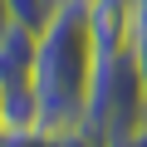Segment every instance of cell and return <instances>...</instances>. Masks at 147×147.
<instances>
[{
    "mask_svg": "<svg viewBox=\"0 0 147 147\" xmlns=\"http://www.w3.org/2000/svg\"><path fill=\"white\" fill-rule=\"evenodd\" d=\"M93 69H98V49L88 34V0H64L49 30H39V59H34L44 132H84Z\"/></svg>",
    "mask_w": 147,
    "mask_h": 147,
    "instance_id": "1",
    "label": "cell"
},
{
    "mask_svg": "<svg viewBox=\"0 0 147 147\" xmlns=\"http://www.w3.org/2000/svg\"><path fill=\"white\" fill-rule=\"evenodd\" d=\"M88 34H93L98 59L127 54L132 49V34H137L132 0H88Z\"/></svg>",
    "mask_w": 147,
    "mask_h": 147,
    "instance_id": "2",
    "label": "cell"
},
{
    "mask_svg": "<svg viewBox=\"0 0 147 147\" xmlns=\"http://www.w3.org/2000/svg\"><path fill=\"white\" fill-rule=\"evenodd\" d=\"M34 59H39V30L15 20L0 34V79L5 84H34Z\"/></svg>",
    "mask_w": 147,
    "mask_h": 147,
    "instance_id": "3",
    "label": "cell"
},
{
    "mask_svg": "<svg viewBox=\"0 0 147 147\" xmlns=\"http://www.w3.org/2000/svg\"><path fill=\"white\" fill-rule=\"evenodd\" d=\"M30 127H44L34 84H5V132H30Z\"/></svg>",
    "mask_w": 147,
    "mask_h": 147,
    "instance_id": "4",
    "label": "cell"
},
{
    "mask_svg": "<svg viewBox=\"0 0 147 147\" xmlns=\"http://www.w3.org/2000/svg\"><path fill=\"white\" fill-rule=\"evenodd\" d=\"M64 5V0H10V10H15V20L20 25H30V30H49V20H54V10Z\"/></svg>",
    "mask_w": 147,
    "mask_h": 147,
    "instance_id": "5",
    "label": "cell"
},
{
    "mask_svg": "<svg viewBox=\"0 0 147 147\" xmlns=\"http://www.w3.org/2000/svg\"><path fill=\"white\" fill-rule=\"evenodd\" d=\"M132 64H137V79H142V88H147V30L132 34Z\"/></svg>",
    "mask_w": 147,
    "mask_h": 147,
    "instance_id": "6",
    "label": "cell"
},
{
    "mask_svg": "<svg viewBox=\"0 0 147 147\" xmlns=\"http://www.w3.org/2000/svg\"><path fill=\"white\" fill-rule=\"evenodd\" d=\"M10 25H15V10H10V0H0V34H5Z\"/></svg>",
    "mask_w": 147,
    "mask_h": 147,
    "instance_id": "7",
    "label": "cell"
},
{
    "mask_svg": "<svg viewBox=\"0 0 147 147\" xmlns=\"http://www.w3.org/2000/svg\"><path fill=\"white\" fill-rule=\"evenodd\" d=\"M132 20H137V30H147V0H132Z\"/></svg>",
    "mask_w": 147,
    "mask_h": 147,
    "instance_id": "8",
    "label": "cell"
},
{
    "mask_svg": "<svg viewBox=\"0 0 147 147\" xmlns=\"http://www.w3.org/2000/svg\"><path fill=\"white\" fill-rule=\"evenodd\" d=\"M0 137H5V79H0Z\"/></svg>",
    "mask_w": 147,
    "mask_h": 147,
    "instance_id": "9",
    "label": "cell"
},
{
    "mask_svg": "<svg viewBox=\"0 0 147 147\" xmlns=\"http://www.w3.org/2000/svg\"><path fill=\"white\" fill-rule=\"evenodd\" d=\"M0 147H5V137H0Z\"/></svg>",
    "mask_w": 147,
    "mask_h": 147,
    "instance_id": "10",
    "label": "cell"
}]
</instances>
